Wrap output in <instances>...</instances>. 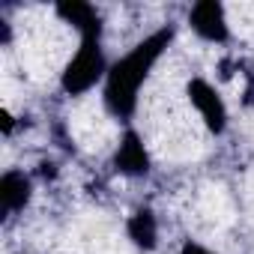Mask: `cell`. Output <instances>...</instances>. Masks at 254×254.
Instances as JSON below:
<instances>
[{
	"label": "cell",
	"instance_id": "6da1fadb",
	"mask_svg": "<svg viewBox=\"0 0 254 254\" xmlns=\"http://www.w3.org/2000/svg\"><path fill=\"white\" fill-rule=\"evenodd\" d=\"M174 30L165 27L153 36H147L141 45H135L123 60H117L108 69V81H105V105L114 117H132L135 105H138V90L147 81L150 69L156 66V60L165 54V48L171 45Z\"/></svg>",
	"mask_w": 254,
	"mask_h": 254
},
{
	"label": "cell",
	"instance_id": "7a4b0ae2",
	"mask_svg": "<svg viewBox=\"0 0 254 254\" xmlns=\"http://www.w3.org/2000/svg\"><path fill=\"white\" fill-rule=\"evenodd\" d=\"M105 72L108 69H105V54H102L99 39H84L81 48L75 51V57L66 63L60 81L69 96H78V93H87Z\"/></svg>",
	"mask_w": 254,
	"mask_h": 254
},
{
	"label": "cell",
	"instance_id": "3957f363",
	"mask_svg": "<svg viewBox=\"0 0 254 254\" xmlns=\"http://www.w3.org/2000/svg\"><path fill=\"white\" fill-rule=\"evenodd\" d=\"M186 93H189L191 105L197 108L200 120L206 123V129L215 132V135H221V132H224V126H227V111H224L221 96H218L203 78H191L189 87H186Z\"/></svg>",
	"mask_w": 254,
	"mask_h": 254
},
{
	"label": "cell",
	"instance_id": "277c9868",
	"mask_svg": "<svg viewBox=\"0 0 254 254\" xmlns=\"http://www.w3.org/2000/svg\"><path fill=\"white\" fill-rule=\"evenodd\" d=\"M191 30L206 39V42H224L227 39V18H224V6L215 0H200L191 6Z\"/></svg>",
	"mask_w": 254,
	"mask_h": 254
},
{
	"label": "cell",
	"instance_id": "5b68a950",
	"mask_svg": "<svg viewBox=\"0 0 254 254\" xmlns=\"http://www.w3.org/2000/svg\"><path fill=\"white\" fill-rule=\"evenodd\" d=\"M114 165L123 171V174H132V177H141L150 171V156L141 144V138L135 132H126L120 147H117V156H114Z\"/></svg>",
	"mask_w": 254,
	"mask_h": 254
},
{
	"label": "cell",
	"instance_id": "8992f818",
	"mask_svg": "<svg viewBox=\"0 0 254 254\" xmlns=\"http://www.w3.org/2000/svg\"><path fill=\"white\" fill-rule=\"evenodd\" d=\"M57 12H60V18L66 24H72L75 30H81L84 39H99L102 18H99V12L90 3H81V0H66V3L57 6Z\"/></svg>",
	"mask_w": 254,
	"mask_h": 254
},
{
	"label": "cell",
	"instance_id": "52a82bcc",
	"mask_svg": "<svg viewBox=\"0 0 254 254\" xmlns=\"http://www.w3.org/2000/svg\"><path fill=\"white\" fill-rule=\"evenodd\" d=\"M30 200V180L21 171H9L0 180V209L6 215L24 209V203Z\"/></svg>",
	"mask_w": 254,
	"mask_h": 254
},
{
	"label": "cell",
	"instance_id": "ba28073f",
	"mask_svg": "<svg viewBox=\"0 0 254 254\" xmlns=\"http://www.w3.org/2000/svg\"><path fill=\"white\" fill-rule=\"evenodd\" d=\"M129 239L144 248V251H153L156 248V239H159V224H156V215L150 209H138L132 218H129Z\"/></svg>",
	"mask_w": 254,
	"mask_h": 254
},
{
	"label": "cell",
	"instance_id": "9c48e42d",
	"mask_svg": "<svg viewBox=\"0 0 254 254\" xmlns=\"http://www.w3.org/2000/svg\"><path fill=\"white\" fill-rule=\"evenodd\" d=\"M180 254H212V251H209V248H203L200 242H186Z\"/></svg>",
	"mask_w": 254,
	"mask_h": 254
}]
</instances>
